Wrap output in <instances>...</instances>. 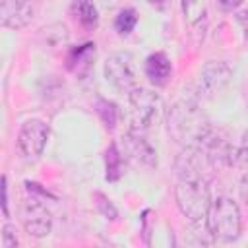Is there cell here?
<instances>
[{"label":"cell","mask_w":248,"mask_h":248,"mask_svg":"<svg viewBox=\"0 0 248 248\" xmlns=\"http://www.w3.org/2000/svg\"><path fill=\"white\" fill-rule=\"evenodd\" d=\"M200 153V149L184 147L176 163L178 182L174 186V200L180 213L192 223L205 221V215L211 205V192L207 178L202 172Z\"/></svg>","instance_id":"cell-1"},{"label":"cell","mask_w":248,"mask_h":248,"mask_svg":"<svg viewBox=\"0 0 248 248\" xmlns=\"http://www.w3.org/2000/svg\"><path fill=\"white\" fill-rule=\"evenodd\" d=\"M211 130L207 116L192 97L178 99L169 110V134L182 147L200 149Z\"/></svg>","instance_id":"cell-2"},{"label":"cell","mask_w":248,"mask_h":248,"mask_svg":"<svg viewBox=\"0 0 248 248\" xmlns=\"http://www.w3.org/2000/svg\"><path fill=\"white\" fill-rule=\"evenodd\" d=\"M130 105V128L141 134L157 128L165 114V103L159 93L147 87H134L128 91Z\"/></svg>","instance_id":"cell-3"},{"label":"cell","mask_w":248,"mask_h":248,"mask_svg":"<svg viewBox=\"0 0 248 248\" xmlns=\"http://www.w3.org/2000/svg\"><path fill=\"white\" fill-rule=\"evenodd\" d=\"M205 227L211 236L219 242H232L240 236L242 219L236 202L229 196H217L211 200L209 211L205 215Z\"/></svg>","instance_id":"cell-4"},{"label":"cell","mask_w":248,"mask_h":248,"mask_svg":"<svg viewBox=\"0 0 248 248\" xmlns=\"http://www.w3.org/2000/svg\"><path fill=\"white\" fill-rule=\"evenodd\" d=\"M105 78L118 91H130L138 81V68L130 52H112L105 62Z\"/></svg>","instance_id":"cell-5"},{"label":"cell","mask_w":248,"mask_h":248,"mask_svg":"<svg viewBox=\"0 0 248 248\" xmlns=\"http://www.w3.org/2000/svg\"><path fill=\"white\" fill-rule=\"evenodd\" d=\"M48 140V126L39 118H29L21 124L17 134V147L23 159L35 161L41 157Z\"/></svg>","instance_id":"cell-6"},{"label":"cell","mask_w":248,"mask_h":248,"mask_svg":"<svg viewBox=\"0 0 248 248\" xmlns=\"http://www.w3.org/2000/svg\"><path fill=\"white\" fill-rule=\"evenodd\" d=\"M21 223L25 232L33 238H45L52 231V215L46 205L37 198H27L21 203Z\"/></svg>","instance_id":"cell-7"},{"label":"cell","mask_w":248,"mask_h":248,"mask_svg":"<svg viewBox=\"0 0 248 248\" xmlns=\"http://www.w3.org/2000/svg\"><path fill=\"white\" fill-rule=\"evenodd\" d=\"M35 8L31 0H0V21L8 29H23L31 23Z\"/></svg>","instance_id":"cell-8"},{"label":"cell","mask_w":248,"mask_h":248,"mask_svg":"<svg viewBox=\"0 0 248 248\" xmlns=\"http://www.w3.org/2000/svg\"><path fill=\"white\" fill-rule=\"evenodd\" d=\"M232 70L227 62L223 60H209L203 64L202 74H200V89L205 95H215L219 93L231 79Z\"/></svg>","instance_id":"cell-9"},{"label":"cell","mask_w":248,"mask_h":248,"mask_svg":"<svg viewBox=\"0 0 248 248\" xmlns=\"http://www.w3.org/2000/svg\"><path fill=\"white\" fill-rule=\"evenodd\" d=\"M122 141H124L126 153L132 159H136L138 163L147 165V167H155L157 165V151L153 149V145L149 143L145 134L128 128V132L122 136Z\"/></svg>","instance_id":"cell-10"},{"label":"cell","mask_w":248,"mask_h":248,"mask_svg":"<svg viewBox=\"0 0 248 248\" xmlns=\"http://www.w3.org/2000/svg\"><path fill=\"white\" fill-rule=\"evenodd\" d=\"M170 74H172V66L165 52H153L145 58V76L155 87L167 85Z\"/></svg>","instance_id":"cell-11"},{"label":"cell","mask_w":248,"mask_h":248,"mask_svg":"<svg viewBox=\"0 0 248 248\" xmlns=\"http://www.w3.org/2000/svg\"><path fill=\"white\" fill-rule=\"evenodd\" d=\"M70 12L89 31H93L99 25V12L93 0H74L70 6Z\"/></svg>","instance_id":"cell-12"},{"label":"cell","mask_w":248,"mask_h":248,"mask_svg":"<svg viewBox=\"0 0 248 248\" xmlns=\"http://www.w3.org/2000/svg\"><path fill=\"white\" fill-rule=\"evenodd\" d=\"M95 60V45L93 43H85L79 48H76L70 56V70L76 72L78 76H87L91 66Z\"/></svg>","instance_id":"cell-13"},{"label":"cell","mask_w":248,"mask_h":248,"mask_svg":"<svg viewBox=\"0 0 248 248\" xmlns=\"http://www.w3.org/2000/svg\"><path fill=\"white\" fill-rule=\"evenodd\" d=\"M105 163H107V180L108 182H114L122 176V169H124V163H122V153L118 151L116 143H110L108 149L105 151Z\"/></svg>","instance_id":"cell-14"},{"label":"cell","mask_w":248,"mask_h":248,"mask_svg":"<svg viewBox=\"0 0 248 248\" xmlns=\"http://www.w3.org/2000/svg\"><path fill=\"white\" fill-rule=\"evenodd\" d=\"M136 23H138V12H136L134 8H124V10H120L118 16H116V19H114V27H116V31H118L120 35L132 33V29L136 27Z\"/></svg>","instance_id":"cell-15"},{"label":"cell","mask_w":248,"mask_h":248,"mask_svg":"<svg viewBox=\"0 0 248 248\" xmlns=\"http://www.w3.org/2000/svg\"><path fill=\"white\" fill-rule=\"evenodd\" d=\"M95 108H97V114L101 116V120L105 122V126L112 130L114 124H116V118H118L116 105L110 103V101H107V99H99L97 105H95Z\"/></svg>","instance_id":"cell-16"},{"label":"cell","mask_w":248,"mask_h":248,"mask_svg":"<svg viewBox=\"0 0 248 248\" xmlns=\"http://www.w3.org/2000/svg\"><path fill=\"white\" fill-rule=\"evenodd\" d=\"M232 165L248 167V130L242 134L240 143L232 149Z\"/></svg>","instance_id":"cell-17"},{"label":"cell","mask_w":248,"mask_h":248,"mask_svg":"<svg viewBox=\"0 0 248 248\" xmlns=\"http://www.w3.org/2000/svg\"><path fill=\"white\" fill-rule=\"evenodd\" d=\"M95 198H97V209H99L107 219H112V221H114V219L118 217V211H116V207L110 203V200L105 198V196L99 194V192L95 194Z\"/></svg>","instance_id":"cell-18"},{"label":"cell","mask_w":248,"mask_h":248,"mask_svg":"<svg viewBox=\"0 0 248 248\" xmlns=\"http://www.w3.org/2000/svg\"><path fill=\"white\" fill-rule=\"evenodd\" d=\"M19 242H17V236H16V227L6 223L2 227V248H16Z\"/></svg>","instance_id":"cell-19"},{"label":"cell","mask_w":248,"mask_h":248,"mask_svg":"<svg viewBox=\"0 0 248 248\" xmlns=\"http://www.w3.org/2000/svg\"><path fill=\"white\" fill-rule=\"evenodd\" d=\"M182 6H184V14L188 16L190 21H194L200 16H203V10H202L200 0H182Z\"/></svg>","instance_id":"cell-20"},{"label":"cell","mask_w":248,"mask_h":248,"mask_svg":"<svg viewBox=\"0 0 248 248\" xmlns=\"http://www.w3.org/2000/svg\"><path fill=\"white\" fill-rule=\"evenodd\" d=\"M242 2H244V0H217L219 8H221L223 12H234L236 8L242 6Z\"/></svg>","instance_id":"cell-21"},{"label":"cell","mask_w":248,"mask_h":248,"mask_svg":"<svg viewBox=\"0 0 248 248\" xmlns=\"http://www.w3.org/2000/svg\"><path fill=\"white\" fill-rule=\"evenodd\" d=\"M2 213L4 217H8V184H6V176H2Z\"/></svg>","instance_id":"cell-22"},{"label":"cell","mask_w":248,"mask_h":248,"mask_svg":"<svg viewBox=\"0 0 248 248\" xmlns=\"http://www.w3.org/2000/svg\"><path fill=\"white\" fill-rule=\"evenodd\" d=\"M236 21L240 23V27L244 29V33H248V10H242L236 14Z\"/></svg>","instance_id":"cell-23"},{"label":"cell","mask_w":248,"mask_h":248,"mask_svg":"<svg viewBox=\"0 0 248 248\" xmlns=\"http://www.w3.org/2000/svg\"><path fill=\"white\" fill-rule=\"evenodd\" d=\"M147 4H149L151 8H155V10L163 12V10H167V6H169V0H147Z\"/></svg>","instance_id":"cell-24"},{"label":"cell","mask_w":248,"mask_h":248,"mask_svg":"<svg viewBox=\"0 0 248 248\" xmlns=\"http://www.w3.org/2000/svg\"><path fill=\"white\" fill-rule=\"evenodd\" d=\"M240 194H242V198L248 202V172L242 174V178H240Z\"/></svg>","instance_id":"cell-25"},{"label":"cell","mask_w":248,"mask_h":248,"mask_svg":"<svg viewBox=\"0 0 248 248\" xmlns=\"http://www.w3.org/2000/svg\"><path fill=\"white\" fill-rule=\"evenodd\" d=\"M244 35H246V41H248V33H244Z\"/></svg>","instance_id":"cell-26"}]
</instances>
